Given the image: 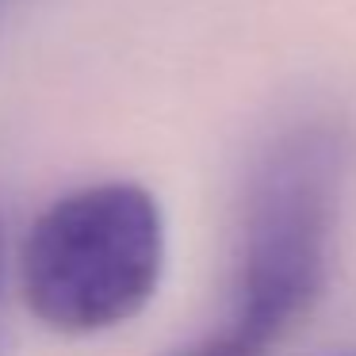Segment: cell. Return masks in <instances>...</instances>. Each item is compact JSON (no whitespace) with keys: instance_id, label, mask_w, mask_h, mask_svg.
I'll list each match as a JSON object with an SVG mask.
<instances>
[{"instance_id":"obj_1","label":"cell","mask_w":356,"mask_h":356,"mask_svg":"<svg viewBox=\"0 0 356 356\" xmlns=\"http://www.w3.org/2000/svg\"><path fill=\"white\" fill-rule=\"evenodd\" d=\"M165 222L138 184L111 180L62 195L19 253V287L42 325L100 333L134 318L161 284Z\"/></svg>"},{"instance_id":"obj_2","label":"cell","mask_w":356,"mask_h":356,"mask_svg":"<svg viewBox=\"0 0 356 356\" xmlns=\"http://www.w3.org/2000/svg\"><path fill=\"white\" fill-rule=\"evenodd\" d=\"M337 192L341 149L322 131L284 138L257 169L241 222L234 325L226 333L241 353L261 356L322 291Z\"/></svg>"},{"instance_id":"obj_3","label":"cell","mask_w":356,"mask_h":356,"mask_svg":"<svg viewBox=\"0 0 356 356\" xmlns=\"http://www.w3.org/2000/svg\"><path fill=\"white\" fill-rule=\"evenodd\" d=\"M184 356H249V353H241L238 345H230V341H218V345H207V348H195V353H184Z\"/></svg>"},{"instance_id":"obj_4","label":"cell","mask_w":356,"mask_h":356,"mask_svg":"<svg viewBox=\"0 0 356 356\" xmlns=\"http://www.w3.org/2000/svg\"><path fill=\"white\" fill-rule=\"evenodd\" d=\"M0 295H4V226H0ZM0 353H4V333H0Z\"/></svg>"}]
</instances>
